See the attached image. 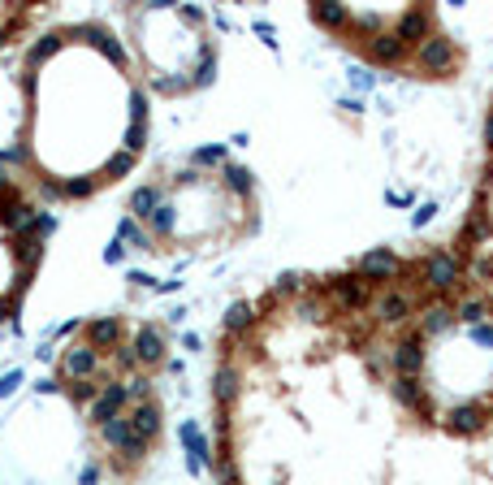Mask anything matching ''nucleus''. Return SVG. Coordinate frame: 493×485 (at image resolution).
Wrapping results in <instances>:
<instances>
[{
    "label": "nucleus",
    "mask_w": 493,
    "mask_h": 485,
    "mask_svg": "<svg viewBox=\"0 0 493 485\" xmlns=\"http://www.w3.org/2000/svg\"><path fill=\"white\" fill-rule=\"evenodd\" d=\"M307 290H316V295H329V304L342 312H364L372 304V287H368L360 273H333V278H307Z\"/></svg>",
    "instance_id": "f257e3e1"
},
{
    "label": "nucleus",
    "mask_w": 493,
    "mask_h": 485,
    "mask_svg": "<svg viewBox=\"0 0 493 485\" xmlns=\"http://www.w3.org/2000/svg\"><path fill=\"white\" fill-rule=\"evenodd\" d=\"M420 282L437 295V299H446L454 290L463 287V261L454 256L451 247H433L429 256L420 261Z\"/></svg>",
    "instance_id": "f03ea898"
},
{
    "label": "nucleus",
    "mask_w": 493,
    "mask_h": 485,
    "mask_svg": "<svg viewBox=\"0 0 493 485\" xmlns=\"http://www.w3.org/2000/svg\"><path fill=\"white\" fill-rule=\"evenodd\" d=\"M100 442H105L108 451L126 463V468H139V463L148 460V451H151V442H143L139 434H134L130 416H113L108 425H100Z\"/></svg>",
    "instance_id": "7ed1b4c3"
},
{
    "label": "nucleus",
    "mask_w": 493,
    "mask_h": 485,
    "mask_svg": "<svg viewBox=\"0 0 493 485\" xmlns=\"http://www.w3.org/2000/svg\"><path fill=\"white\" fill-rule=\"evenodd\" d=\"M87 377H96V381H113L108 369L100 364V352L96 347H87V343H69L61 352V364H57V381H87Z\"/></svg>",
    "instance_id": "20e7f679"
},
{
    "label": "nucleus",
    "mask_w": 493,
    "mask_h": 485,
    "mask_svg": "<svg viewBox=\"0 0 493 485\" xmlns=\"http://www.w3.org/2000/svg\"><path fill=\"white\" fill-rule=\"evenodd\" d=\"M425 308V299L407 287H386L381 295H372V316L381 321V325H403L411 312Z\"/></svg>",
    "instance_id": "39448f33"
},
{
    "label": "nucleus",
    "mask_w": 493,
    "mask_h": 485,
    "mask_svg": "<svg viewBox=\"0 0 493 485\" xmlns=\"http://www.w3.org/2000/svg\"><path fill=\"white\" fill-rule=\"evenodd\" d=\"M403 269H407V261H403L398 252H389V247H372V252L360 256L355 273L364 278L368 287H386V282H398V278H403Z\"/></svg>",
    "instance_id": "423d86ee"
},
{
    "label": "nucleus",
    "mask_w": 493,
    "mask_h": 485,
    "mask_svg": "<svg viewBox=\"0 0 493 485\" xmlns=\"http://www.w3.org/2000/svg\"><path fill=\"white\" fill-rule=\"evenodd\" d=\"M411 61H415L420 74H433V78H437V74H451V69L459 66V52H454V44L442 35V31H433L429 40L411 52Z\"/></svg>",
    "instance_id": "0eeeda50"
},
{
    "label": "nucleus",
    "mask_w": 493,
    "mask_h": 485,
    "mask_svg": "<svg viewBox=\"0 0 493 485\" xmlns=\"http://www.w3.org/2000/svg\"><path fill=\"white\" fill-rule=\"evenodd\" d=\"M178 442L187 446V472H191V477L213 468L216 455H213V446H208V434L199 429V420H182V425H178Z\"/></svg>",
    "instance_id": "6e6552de"
},
{
    "label": "nucleus",
    "mask_w": 493,
    "mask_h": 485,
    "mask_svg": "<svg viewBox=\"0 0 493 485\" xmlns=\"http://www.w3.org/2000/svg\"><path fill=\"white\" fill-rule=\"evenodd\" d=\"M394 35L403 40L407 52H415V48L433 35V9H429V5H411V9H403V14H398V23H394Z\"/></svg>",
    "instance_id": "1a4fd4ad"
},
{
    "label": "nucleus",
    "mask_w": 493,
    "mask_h": 485,
    "mask_svg": "<svg viewBox=\"0 0 493 485\" xmlns=\"http://www.w3.org/2000/svg\"><path fill=\"white\" fill-rule=\"evenodd\" d=\"M489 416H493L489 403L468 398V403H454L451 412H446V429H451L454 438H472V434H480V429L489 425Z\"/></svg>",
    "instance_id": "9d476101"
},
{
    "label": "nucleus",
    "mask_w": 493,
    "mask_h": 485,
    "mask_svg": "<svg viewBox=\"0 0 493 485\" xmlns=\"http://www.w3.org/2000/svg\"><path fill=\"white\" fill-rule=\"evenodd\" d=\"M83 343L96 347V352H117L126 343V316H96V321H87Z\"/></svg>",
    "instance_id": "9b49d317"
},
{
    "label": "nucleus",
    "mask_w": 493,
    "mask_h": 485,
    "mask_svg": "<svg viewBox=\"0 0 493 485\" xmlns=\"http://www.w3.org/2000/svg\"><path fill=\"white\" fill-rule=\"evenodd\" d=\"M389 364H394L398 377H420L425 373V338L415 330L403 334V338L394 343V352H389Z\"/></svg>",
    "instance_id": "f8f14e48"
},
{
    "label": "nucleus",
    "mask_w": 493,
    "mask_h": 485,
    "mask_svg": "<svg viewBox=\"0 0 493 485\" xmlns=\"http://www.w3.org/2000/svg\"><path fill=\"white\" fill-rule=\"evenodd\" d=\"M134 355H139V369H156V364H165V352H169V338L160 325H139L134 330Z\"/></svg>",
    "instance_id": "ddd939ff"
},
{
    "label": "nucleus",
    "mask_w": 493,
    "mask_h": 485,
    "mask_svg": "<svg viewBox=\"0 0 493 485\" xmlns=\"http://www.w3.org/2000/svg\"><path fill=\"white\" fill-rule=\"evenodd\" d=\"M126 403H130L126 386H122V381H105V390H100V395H96V403L87 407V420L100 429V425H108L113 416H126Z\"/></svg>",
    "instance_id": "4468645a"
},
{
    "label": "nucleus",
    "mask_w": 493,
    "mask_h": 485,
    "mask_svg": "<svg viewBox=\"0 0 493 485\" xmlns=\"http://www.w3.org/2000/svg\"><path fill=\"white\" fill-rule=\"evenodd\" d=\"M459 321H454V308L446 304V299H429L425 308H420V321H415V334L429 343V338H437V334L454 330Z\"/></svg>",
    "instance_id": "2eb2a0df"
},
{
    "label": "nucleus",
    "mask_w": 493,
    "mask_h": 485,
    "mask_svg": "<svg viewBox=\"0 0 493 485\" xmlns=\"http://www.w3.org/2000/svg\"><path fill=\"white\" fill-rule=\"evenodd\" d=\"M394 398H398L415 420H433V398L425 395L420 377H398V381H394Z\"/></svg>",
    "instance_id": "dca6fc26"
},
{
    "label": "nucleus",
    "mask_w": 493,
    "mask_h": 485,
    "mask_svg": "<svg viewBox=\"0 0 493 485\" xmlns=\"http://www.w3.org/2000/svg\"><path fill=\"white\" fill-rule=\"evenodd\" d=\"M130 425H134V434L143 442H156L160 438V425H165V412H160V403L148 398V403H134L130 407Z\"/></svg>",
    "instance_id": "f3484780"
},
{
    "label": "nucleus",
    "mask_w": 493,
    "mask_h": 485,
    "mask_svg": "<svg viewBox=\"0 0 493 485\" xmlns=\"http://www.w3.org/2000/svg\"><path fill=\"white\" fill-rule=\"evenodd\" d=\"M407 57V48H403V40L394 35V31H377L372 40H368V61L372 66H398Z\"/></svg>",
    "instance_id": "a211bd4d"
},
{
    "label": "nucleus",
    "mask_w": 493,
    "mask_h": 485,
    "mask_svg": "<svg viewBox=\"0 0 493 485\" xmlns=\"http://www.w3.org/2000/svg\"><path fill=\"white\" fill-rule=\"evenodd\" d=\"M242 395V369L238 364H216V373H213V398H216V407H230L234 398Z\"/></svg>",
    "instance_id": "6ab92c4d"
},
{
    "label": "nucleus",
    "mask_w": 493,
    "mask_h": 485,
    "mask_svg": "<svg viewBox=\"0 0 493 485\" xmlns=\"http://www.w3.org/2000/svg\"><path fill=\"white\" fill-rule=\"evenodd\" d=\"M43 252H48V242L43 239H18L14 242V265H18L22 278H35V273H40Z\"/></svg>",
    "instance_id": "aec40b11"
},
{
    "label": "nucleus",
    "mask_w": 493,
    "mask_h": 485,
    "mask_svg": "<svg viewBox=\"0 0 493 485\" xmlns=\"http://www.w3.org/2000/svg\"><path fill=\"white\" fill-rule=\"evenodd\" d=\"M78 35H87V44L100 48L113 66H126V48H122V40L113 31H105V26H78Z\"/></svg>",
    "instance_id": "412c9836"
},
{
    "label": "nucleus",
    "mask_w": 493,
    "mask_h": 485,
    "mask_svg": "<svg viewBox=\"0 0 493 485\" xmlns=\"http://www.w3.org/2000/svg\"><path fill=\"white\" fill-rule=\"evenodd\" d=\"M256 308H251V304H242V299H238V304H230V308H225V316H221V325H225V334H230V338H247V334L256 330Z\"/></svg>",
    "instance_id": "4be33fe9"
},
{
    "label": "nucleus",
    "mask_w": 493,
    "mask_h": 485,
    "mask_svg": "<svg viewBox=\"0 0 493 485\" xmlns=\"http://www.w3.org/2000/svg\"><path fill=\"white\" fill-rule=\"evenodd\" d=\"M113 239H117V242H126V247H134V252H151V242H156V239L148 234V230L139 225V221L130 217V213H126L122 221H117V234H113Z\"/></svg>",
    "instance_id": "5701e85b"
},
{
    "label": "nucleus",
    "mask_w": 493,
    "mask_h": 485,
    "mask_svg": "<svg viewBox=\"0 0 493 485\" xmlns=\"http://www.w3.org/2000/svg\"><path fill=\"white\" fill-rule=\"evenodd\" d=\"M221 182H225V191H234V196L251 199V191H256V174L247 169V165H225L221 169Z\"/></svg>",
    "instance_id": "b1692460"
},
{
    "label": "nucleus",
    "mask_w": 493,
    "mask_h": 485,
    "mask_svg": "<svg viewBox=\"0 0 493 485\" xmlns=\"http://www.w3.org/2000/svg\"><path fill=\"white\" fill-rule=\"evenodd\" d=\"M126 208H130V217H134V221H139V217L148 221L151 213L160 208V187H134V191H130V204H126Z\"/></svg>",
    "instance_id": "393cba45"
},
{
    "label": "nucleus",
    "mask_w": 493,
    "mask_h": 485,
    "mask_svg": "<svg viewBox=\"0 0 493 485\" xmlns=\"http://www.w3.org/2000/svg\"><path fill=\"white\" fill-rule=\"evenodd\" d=\"M489 299H480V295H472V299H463L459 308H454V321L459 325H468V330H476V325H485L489 321Z\"/></svg>",
    "instance_id": "a878e982"
},
{
    "label": "nucleus",
    "mask_w": 493,
    "mask_h": 485,
    "mask_svg": "<svg viewBox=\"0 0 493 485\" xmlns=\"http://www.w3.org/2000/svg\"><path fill=\"white\" fill-rule=\"evenodd\" d=\"M312 23L324 31H346L351 26V9L346 5H312Z\"/></svg>",
    "instance_id": "bb28decb"
},
{
    "label": "nucleus",
    "mask_w": 493,
    "mask_h": 485,
    "mask_svg": "<svg viewBox=\"0 0 493 485\" xmlns=\"http://www.w3.org/2000/svg\"><path fill=\"white\" fill-rule=\"evenodd\" d=\"M225 156H230V143H204L191 152L195 169H225Z\"/></svg>",
    "instance_id": "cd10ccee"
},
{
    "label": "nucleus",
    "mask_w": 493,
    "mask_h": 485,
    "mask_svg": "<svg viewBox=\"0 0 493 485\" xmlns=\"http://www.w3.org/2000/svg\"><path fill=\"white\" fill-rule=\"evenodd\" d=\"M61 390H65V395H69V403H78V407H91V403H96V395L105 390V381H96V377H87V381H65Z\"/></svg>",
    "instance_id": "c85d7f7f"
},
{
    "label": "nucleus",
    "mask_w": 493,
    "mask_h": 485,
    "mask_svg": "<svg viewBox=\"0 0 493 485\" xmlns=\"http://www.w3.org/2000/svg\"><path fill=\"white\" fill-rule=\"evenodd\" d=\"M108 369H113V381H122V377H134L139 373V355H134V347H130V343H122V347H117V352H113V364H108Z\"/></svg>",
    "instance_id": "c756f323"
},
{
    "label": "nucleus",
    "mask_w": 493,
    "mask_h": 485,
    "mask_svg": "<svg viewBox=\"0 0 493 485\" xmlns=\"http://www.w3.org/2000/svg\"><path fill=\"white\" fill-rule=\"evenodd\" d=\"M295 312H299V321H307V325H321L324 321V299L316 295V290H303Z\"/></svg>",
    "instance_id": "7c9ffc66"
},
{
    "label": "nucleus",
    "mask_w": 493,
    "mask_h": 485,
    "mask_svg": "<svg viewBox=\"0 0 493 485\" xmlns=\"http://www.w3.org/2000/svg\"><path fill=\"white\" fill-rule=\"evenodd\" d=\"M173 225H178L173 208H169V204H160V208H156V213L148 217V234H151V239H169Z\"/></svg>",
    "instance_id": "2f4dec72"
},
{
    "label": "nucleus",
    "mask_w": 493,
    "mask_h": 485,
    "mask_svg": "<svg viewBox=\"0 0 493 485\" xmlns=\"http://www.w3.org/2000/svg\"><path fill=\"white\" fill-rule=\"evenodd\" d=\"M61 44H65V35H43L40 44L31 48V52H26V66L35 69L40 61H48V57H57V52H61Z\"/></svg>",
    "instance_id": "473e14b6"
},
{
    "label": "nucleus",
    "mask_w": 493,
    "mask_h": 485,
    "mask_svg": "<svg viewBox=\"0 0 493 485\" xmlns=\"http://www.w3.org/2000/svg\"><path fill=\"white\" fill-rule=\"evenodd\" d=\"M96 187H105V182L100 178H65L61 199H87V196H96Z\"/></svg>",
    "instance_id": "72a5a7b5"
},
{
    "label": "nucleus",
    "mask_w": 493,
    "mask_h": 485,
    "mask_svg": "<svg viewBox=\"0 0 493 485\" xmlns=\"http://www.w3.org/2000/svg\"><path fill=\"white\" fill-rule=\"evenodd\" d=\"M134 160H139V156L117 152V156H113V160H108V165H105V174H100V182H117V178H126L130 169H134Z\"/></svg>",
    "instance_id": "f704fd0d"
},
{
    "label": "nucleus",
    "mask_w": 493,
    "mask_h": 485,
    "mask_svg": "<svg viewBox=\"0 0 493 485\" xmlns=\"http://www.w3.org/2000/svg\"><path fill=\"white\" fill-rule=\"evenodd\" d=\"M213 78H216V52H213V48H204V57H199V66H195L191 87H208Z\"/></svg>",
    "instance_id": "c9c22d12"
},
{
    "label": "nucleus",
    "mask_w": 493,
    "mask_h": 485,
    "mask_svg": "<svg viewBox=\"0 0 493 485\" xmlns=\"http://www.w3.org/2000/svg\"><path fill=\"white\" fill-rule=\"evenodd\" d=\"M122 386H126L130 403H148V398H156V395H151V377L148 373H134L130 381H122Z\"/></svg>",
    "instance_id": "e433bc0d"
},
{
    "label": "nucleus",
    "mask_w": 493,
    "mask_h": 485,
    "mask_svg": "<svg viewBox=\"0 0 493 485\" xmlns=\"http://www.w3.org/2000/svg\"><path fill=\"white\" fill-rule=\"evenodd\" d=\"M303 290H307V278H303V273H281L278 282H273V295H278V299H286V295H303Z\"/></svg>",
    "instance_id": "4c0bfd02"
},
{
    "label": "nucleus",
    "mask_w": 493,
    "mask_h": 485,
    "mask_svg": "<svg viewBox=\"0 0 493 485\" xmlns=\"http://www.w3.org/2000/svg\"><path fill=\"white\" fill-rule=\"evenodd\" d=\"M148 122H130V126H126V152L130 156H139V152H143V148H148Z\"/></svg>",
    "instance_id": "58836bf2"
},
{
    "label": "nucleus",
    "mask_w": 493,
    "mask_h": 485,
    "mask_svg": "<svg viewBox=\"0 0 493 485\" xmlns=\"http://www.w3.org/2000/svg\"><path fill=\"white\" fill-rule=\"evenodd\" d=\"M57 230V217L52 213H35V221H31V239H43L48 242V234Z\"/></svg>",
    "instance_id": "ea45409f"
},
{
    "label": "nucleus",
    "mask_w": 493,
    "mask_h": 485,
    "mask_svg": "<svg viewBox=\"0 0 493 485\" xmlns=\"http://www.w3.org/2000/svg\"><path fill=\"white\" fill-rule=\"evenodd\" d=\"M130 122H148V96L139 87L130 91Z\"/></svg>",
    "instance_id": "a19ab883"
},
{
    "label": "nucleus",
    "mask_w": 493,
    "mask_h": 485,
    "mask_svg": "<svg viewBox=\"0 0 493 485\" xmlns=\"http://www.w3.org/2000/svg\"><path fill=\"white\" fill-rule=\"evenodd\" d=\"M472 273H476V282H493V252L476 256V261H472Z\"/></svg>",
    "instance_id": "79ce46f5"
},
{
    "label": "nucleus",
    "mask_w": 493,
    "mask_h": 485,
    "mask_svg": "<svg viewBox=\"0 0 493 485\" xmlns=\"http://www.w3.org/2000/svg\"><path fill=\"white\" fill-rule=\"evenodd\" d=\"M351 87H360V91H372V87H377V74H368L364 66H351Z\"/></svg>",
    "instance_id": "37998d69"
},
{
    "label": "nucleus",
    "mask_w": 493,
    "mask_h": 485,
    "mask_svg": "<svg viewBox=\"0 0 493 485\" xmlns=\"http://www.w3.org/2000/svg\"><path fill=\"white\" fill-rule=\"evenodd\" d=\"M433 217H437V204H420V208L411 213V230H425Z\"/></svg>",
    "instance_id": "c03bdc74"
},
{
    "label": "nucleus",
    "mask_w": 493,
    "mask_h": 485,
    "mask_svg": "<svg viewBox=\"0 0 493 485\" xmlns=\"http://www.w3.org/2000/svg\"><path fill=\"white\" fill-rule=\"evenodd\" d=\"M18 308H22L18 295H0V325H5V321H14V316H18Z\"/></svg>",
    "instance_id": "a18cd8bd"
},
{
    "label": "nucleus",
    "mask_w": 493,
    "mask_h": 485,
    "mask_svg": "<svg viewBox=\"0 0 493 485\" xmlns=\"http://www.w3.org/2000/svg\"><path fill=\"white\" fill-rule=\"evenodd\" d=\"M22 381H26V377H22V369H14V373H5L0 377V398H9L14 395V390H18Z\"/></svg>",
    "instance_id": "49530a36"
},
{
    "label": "nucleus",
    "mask_w": 493,
    "mask_h": 485,
    "mask_svg": "<svg viewBox=\"0 0 493 485\" xmlns=\"http://www.w3.org/2000/svg\"><path fill=\"white\" fill-rule=\"evenodd\" d=\"M126 252H130L126 242H117V239H113V242L105 247V265H122V261H126Z\"/></svg>",
    "instance_id": "de8ad7c7"
},
{
    "label": "nucleus",
    "mask_w": 493,
    "mask_h": 485,
    "mask_svg": "<svg viewBox=\"0 0 493 485\" xmlns=\"http://www.w3.org/2000/svg\"><path fill=\"white\" fill-rule=\"evenodd\" d=\"M256 35H260V40H264L269 48H273V52H278V31H273V23H264V18H256Z\"/></svg>",
    "instance_id": "09e8293b"
},
{
    "label": "nucleus",
    "mask_w": 493,
    "mask_h": 485,
    "mask_svg": "<svg viewBox=\"0 0 493 485\" xmlns=\"http://www.w3.org/2000/svg\"><path fill=\"white\" fill-rule=\"evenodd\" d=\"M100 477H105V472H100V463H87L83 472H78V485H100Z\"/></svg>",
    "instance_id": "8fccbe9b"
},
{
    "label": "nucleus",
    "mask_w": 493,
    "mask_h": 485,
    "mask_svg": "<svg viewBox=\"0 0 493 485\" xmlns=\"http://www.w3.org/2000/svg\"><path fill=\"white\" fill-rule=\"evenodd\" d=\"M472 338L480 343V347H493V325H489V321H485V325H476Z\"/></svg>",
    "instance_id": "3c124183"
},
{
    "label": "nucleus",
    "mask_w": 493,
    "mask_h": 485,
    "mask_svg": "<svg viewBox=\"0 0 493 485\" xmlns=\"http://www.w3.org/2000/svg\"><path fill=\"white\" fill-rule=\"evenodd\" d=\"M35 390H40V395H52V390H61V381H57V377H43V381H35Z\"/></svg>",
    "instance_id": "603ef678"
},
{
    "label": "nucleus",
    "mask_w": 493,
    "mask_h": 485,
    "mask_svg": "<svg viewBox=\"0 0 493 485\" xmlns=\"http://www.w3.org/2000/svg\"><path fill=\"white\" fill-rule=\"evenodd\" d=\"M368 369H372V377H386V355H372V360H368Z\"/></svg>",
    "instance_id": "864d4df0"
},
{
    "label": "nucleus",
    "mask_w": 493,
    "mask_h": 485,
    "mask_svg": "<svg viewBox=\"0 0 493 485\" xmlns=\"http://www.w3.org/2000/svg\"><path fill=\"white\" fill-rule=\"evenodd\" d=\"M485 152L493 156V109H489V117H485Z\"/></svg>",
    "instance_id": "5fc2aeb1"
},
{
    "label": "nucleus",
    "mask_w": 493,
    "mask_h": 485,
    "mask_svg": "<svg viewBox=\"0 0 493 485\" xmlns=\"http://www.w3.org/2000/svg\"><path fill=\"white\" fill-rule=\"evenodd\" d=\"M182 290V282H156V295H178Z\"/></svg>",
    "instance_id": "6e6d98bb"
},
{
    "label": "nucleus",
    "mask_w": 493,
    "mask_h": 485,
    "mask_svg": "<svg viewBox=\"0 0 493 485\" xmlns=\"http://www.w3.org/2000/svg\"><path fill=\"white\" fill-rule=\"evenodd\" d=\"M130 287H151V278H148V273H139V269H134V273H130Z\"/></svg>",
    "instance_id": "4d7b16f0"
},
{
    "label": "nucleus",
    "mask_w": 493,
    "mask_h": 485,
    "mask_svg": "<svg viewBox=\"0 0 493 485\" xmlns=\"http://www.w3.org/2000/svg\"><path fill=\"white\" fill-rule=\"evenodd\" d=\"M182 347H187V352H199V334H182Z\"/></svg>",
    "instance_id": "13d9d810"
},
{
    "label": "nucleus",
    "mask_w": 493,
    "mask_h": 485,
    "mask_svg": "<svg viewBox=\"0 0 493 485\" xmlns=\"http://www.w3.org/2000/svg\"><path fill=\"white\" fill-rule=\"evenodd\" d=\"M485 182H493V156L485 160Z\"/></svg>",
    "instance_id": "bf43d9fd"
}]
</instances>
